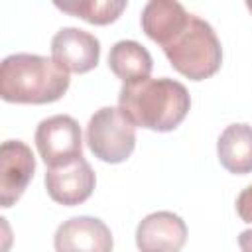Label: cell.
Listing matches in <instances>:
<instances>
[{
    "label": "cell",
    "mask_w": 252,
    "mask_h": 252,
    "mask_svg": "<svg viewBox=\"0 0 252 252\" xmlns=\"http://www.w3.org/2000/svg\"><path fill=\"white\" fill-rule=\"evenodd\" d=\"M217 154L220 165L236 175L252 171V126L230 124L222 130L217 142Z\"/></svg>",
    "instance_id": "7c38bea8"
},
{
    "label": "cell",
    "mask_w": 252,
    "mask_h": 252,
    "mask_svg": "<svg viewBox=\"0 0 252 252\" xmlns=\"http://www.w3.org/2000/svg\"><path fill=\"white\" fill-rule=\"evenodd\" d=\"M69 83V73L43 55L14 53L0 63V96L6 102H55L67 93Z\"/></svg>",
    "instance_id": "7a4b0ae2"
},
{
    "label": "cell",
    "mask_w": 252,
    "mask_h": 252,
    "mask_svg": "<svg viewBox=\"0 0 252 252\" xmlns=\"http://www.w3.org/2000/svg\"><path fill=\"white\" fill-rule=\"evenodd\" d=\"M87 144L100 161H126L136 148V126L120 112V108L102 106L87 124Z\"/></svg>",
    "instance_id": "277c9868"
},
{
    "label": "cell",
    "mask_w": 252,
    "mask_h": 252,
    "mask_svg": "<svg viewBox=\"0 0 252 252\" xmlns=\"http://www.w3.org/2000/svg\"><path fill=\"white\" fill-rule=\"evenodd\" d=\"M108 67L118 79H122V83H138L150 79L154 61L142 43L134 39H120L110 47Z\"/></svg>",
    "instance_id": "4fadbf2b"
},
{
    "label": "cell",
    "mask_w": 252,
    "mask_h": 252,
    "mask_svg": "<svg viewBox=\"0 0 252 252\" xmlns=\"http://www.w3.org/2000/svg\"><path fill=\"white\" fill-rule=\"evenodd\" d=\"M189 12L175 0H150L140 16L146 35L161 47L177 33L189 20Z\"/></svg>",
    "instance_id": "8fae6325"
},
{
    "label": "cell",
    "mask_w": 252,
    "mask_h": 252,
    "mask_svg": "<svg viewBox=\"0 0 252 252\" xmlns=\"http://www.w3.org/2000/svg\"><path fill=\"white\" fill-rule=\"evenodd\" d=\"M96 177L91 163L81 156L65 165L47 167L45 171V189L49 197L65 207H75L85 203L94 189Z\"/></svg>",
    "instance_id": "52a82bcc"
},
{
    "label": "cell",
    "mask_w": 252,
    "mask_h": 252,
    "mask_svg": "<svg viewBox=\"0 0 252 252\" xmlns=\"http://www.w3.org/2000/svg\"><path fill=\"white\" fill-rule=\"evenodd\" d=\"M51 59L67 73H87L98 65L100 41L79 28H61L51 39Z\"/></svg>",
    "instance_id": "ba28073f"
},
{
    "label": "cell",
    "mask_w": 252,
    "mask_h": 252,
    "mask_svg": "<svg viewBox=\"0 0 252 252\" xmlns=\"http://www.w3.org/2000/svg\"><path fill=\"white\" fill-rule=\"evenodd\" d=\"M236 213L244 222H252V185L240 191L236 199Z\"/></svg>",
    "instance_id": "9a60e30c"
},
{
    "label": "cell",
    "mask_w": 252,
    "mask_h": 252,
    "mask_svg": "<svg viewBox=\"0 0 252 252\" xmlns=\"http://www.w3.org/2000/svg\"><path fill=\"white\" fill-rule=\"evenodd\" d=\"M55 252H112L110 228L96 217H73L55 230Z\"/></svg>",
    "instance_id": "9c48e42d"
},
{
    "label": "cell",
    "mask_w": 252,
    "mask_h": 252,
    "mask_svg": "<svg viewBox=\"0 0 252 252\" xmlns=\"http://www.w3.org/2000/svg\"><path fill=\"white\" fill-rule=\"evenodd\" d=\"M161 49L171 67L191 81L213 77L222 63V47L213 26L195 14Z\"/></svg>",
    "instance_id": "3957f363"
},
{
    "label": "cell",
    "mask_w": 252,
    "mask_h": 252,
    "mask_svg": "<svg viewBox=\"0 0 252 252\" xmlns=\"http://www.w3.org/2000/svg\"><path fill=\"white\" fill-rule=\"evenodd\" d=\"M35 171V158L22 140H6L0 148V205L12 207L28 189Z\"/></svg>",
    "instance_id": "8992f818"
},
{
    "label": "cell",
    "mask_w": 252,
    "mask_h": 252,
    "mask_svg": "<svg viewBox=\"0 0 252 252\" xmlns=\"http://www.w3.org/2000/svg\"><path fill=\"white\" fill-rule=\"evenodd\" d=\"M185 240L187 224L171 211L150 213L136 228V246L140 252H181Z\"/></svg>",
    "instance_id": "30bf717a"
},
{
    "label": "cell",
    "mask_w": 252,
    "mask_h": 252,
    "mask_svg": "<svg viewBox=\"0 0 252 252\" xmlns=\"http://www.w3.org/2000/svg\"><path fill=\"white\" fill-rule=\"evenodd\" d=\"M246 8H248V10L252 12V2H246Z\"/></svg>",
    "instance_id": "e0dca14e"
},
{
    "label": "cell",
    "mask_w": 252,
    "mask_h": 252,
    "mask_svg": "<svg viewBox=\"0 0 252 252\" xmlns=\"http://www.w3.org/2000/svg\"><path fill=\"white\" fill-rule=\"evenodd\" d=\"M238 246L242 252H252V228L242 230L238 236Z\"/></svg>",
    "instance_id": "2e32d148"
},
{
    "label": "cell",
    "mask_w": 252,
    "mask_h": 252,
    "mask_svg": "<svg viewBox=\"0 0 252 252\" xmlns=\"http://www.w3.org/2000/svg\"><path fill=\"white\" fill-rule=\"evenodd\" d=\"M35 146L47 167L65 165L83 156L81 126L67 114L49 116L35 128Z\"/></svg>",
    "instance_id": "5b68a950"
},
{
    "label": "cell",
    "mask_w": 252,
    "mask_h": 252,
    "mask_svg": "<svg viewBox=\"0 0 252 252\" xmlns=\"http://www.w3.org/2000/svg\"><path fill=\"white\" fill-rule=\"evenodd\" d=\"M120 112L140 128L154 132L175 130L191 108V96L183 83L159 77L124 83L118 94Z\"/></svg>",
    "instance_id": "6da1fadb"
},
{
    "label": "cell",
    "mask_w": 252,
    "mask_h": 252,
    "mask_svg": "<svg viewBox=\"0 0 252 252\" xmlns=\"http://www.w3.org/2000/svg\"><path fill=\"white\" fill-rule=\"evenodd\" d=\"M126 0H75V2H55V8L77 16L94 26H106L118 20L126 8Z\"/></svg>",
    "instance_id": "5bb4252c"
}]
</instances>
